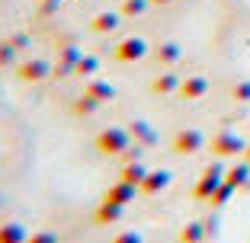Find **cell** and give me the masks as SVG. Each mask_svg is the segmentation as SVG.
I'll list each match as a JSON object with an SVG mask.
<instances>
[{
  "label": "cell",
  "instance_id": "6da1fadb",
  "mask_svg": "<svg viewBox=\"0 0 250 243\" xmlns=\"http://www.w3.org/2000/svg\"><path fill=\"white\" fill-rule=\"evenodd\" d=\"M132 144V134L125 131V128H106V131L96 134V150L106 157H116V154H125Z\"/></svg>",
  "mask_w": 250,
  "mask_h": 243
},
{
  "label": "cell",
  "instance_id": "7a4b0ae2",
  "mask_svg": "<svg viewBox=\"0 0 250 243\" xmlns=\"http://www.w3.org/2000/svg\"><path fill=\"white\" fill-rule=\"evenodd\" d=\"M16 74H20V80L39 83V80H45V77L52 74V64L45 58H29V61H22V64L16 67Z\"/></svg>",
  "mask_w": 250,
  "mask_h": 243
},
{
  "label": "cell",
  "instance_id": "3957f363",
  "mask_svg": "<svg viewBox=\"0 0 250 243\" xmlns=\"http://www.w3.org/2000/svg\"><path fill=\"white\" fill-rule=\"evenodd\" d=\"M145 55H147V42L138 38V36H128V38H122V42L116 45V58L119 61H138V58H145Z\"/></svg>",
  "mask_w": 250,
  "mask_h": 243
},
{
  "label": "cell",
  "instance_id": "277c9868",
  "mask_svg": "<svg viewBox=\"0 0 250 243\" xmlns=\"http://www.w3.org/2000/svg\"><path fill=\"white\" fill-rule=\"evenodd\" d=\"M135 189H138V186H132V183H125V179H119L116 186H109V189H106V199L116 202V205H128V202L135 199Z\"/></svg>",
  "mask_w": 250,
  "mask_h": 243
},
{
  "label": "cell",
  "instance_id": "5b68a950",
  "mask_svg": "<svg viewBox=\"0 0 250 243\" xmlns=\"http://www.w3.org/2000/svg\"><path fill=\"white\" fill-rule=\"evenodd\" d=\"M122 211H125V205H116V202L103 199V205L96 208V214H93V221L96 224H116L122 218Z\"/></svg>",
  "mask_w": 250,
  "mask_h": 243
},
{
  "label": "cell",
  "instance_id": "8992f818",
  "mask_svg": "<svg viewBox=\"0 0 250 243\" xmlns=\"http://www.w3.org/2000/svg\"><path fill=\"white\" fill-rule=\"evenodd\" d=\"M167 183H170V173H167V169H154V173H147V176H145L141 189H145L147 195H154V192L167 189Z\"/></svg>",
  "mask_w": 250,
  "mask_h": 243
},
{
  "label": "cell",
  "instance_id": "52a82bcc",
  "mask_svg": "<svg viewBox=\"0 0 250 243\" xmlns=\"http://www.w3.org/2000/svg\"><path fill=\"white\" fill-rule=\"evenodd\" d=\"M90 29H93V32H112V29H119V13H112V10L96 13L93 22H90Z\"/></svg>",
  "mask_w": 250,
  "mask_h": 243
},
{
  "label": "cell",
  "instance_id": "ba28073f",
  "mask_svg": "<svg viewBox=\"0 0 250 243\" xmlns=\"http://www.w3.org/2000/svg\"><path fill=\"white\" fill-rule=\"evenodd\" d=\"M26 240H29V234H26V227H22V224L10 221V224H3V227H0V243H26Z\"/></svg>",
  "mask_w": 250,
  "mask_h": 243
},
{
  "label": "cell",
  "instance_id": "9c48e42d",
  "mask_svg": "<svg viewBox=\"0 0 250 243\" xmlns=\"http://www.w3.org/2000/svg\"><path fill=\"white\" fill-rule=\"evenodd\" d=\"M87 93L93 96V99H100V103H109L112 96H116V87L106 83V80H90L87 83Z\"/></svg>",
  "mask_w": 250,
  "mask_h": 243
},
{
  "label": "cell",
  "instance_id": "30bf717a",
  "mask_svg": "<svg viewBox=\"0 0 250 243\" xmlns=\"http://www.w3.org/2000/svg\"><path fill=\"white\" fill-rule=\"evenodd\" d=\"M145 176H147V169L141 167L138 160H128V163H125V169H122V179H125V183H132V186H138V189H141Z\"/></svg>",
  "mask_w": 250,
  "mask_h": 243
},
{
  "label": "cell",
  "instance_id": "8fae6325",
  "mask_svg": "<svg viewBox=\"0 0 250 243\" xmlns=\"http://www.w3.org/2000/svg\"><path fill=\"white\" fill-rule=\"evenodd\" d=\"M199 144H202V134L199 131H183L177 138V150L180 154H192V150H199Z\"/></svg>",
  "mask_w": 250,
  "mask_h": 243
},
{
  "label": "cell",
  "instance_id": "7c38bea8",
  "mask_svg": "<svg viewBox=\"0 0 250 243\" xmlns=\"http://www.w3.org/2000/svg\"><path fill=\"white\" fill-rule=\"evenodd\" d=\"M96 71H100V61L93 55H81V61L74 64V74H81V77H93Z\"/></svg>",
  "mask_w": 250,
  "mask_h": 243
},
{
  "label": "cell",
  "instance_id": "4fadbf2b",
  "mask_svg": "<svg viewBox=\"0 0 250 243\" xmlns=\"http://www.w3.org/2000/svg\"><path fill=\"white\" fill-rule=\"evenodd\" d=\"M100 106H103V103H100V99H93V96H90V93H83L81 99L74 103V112H77V115H93V112L100 109Z\"/></svg>",
  "mask_w": 250,
  "mask_h": 243
},
{
  "label": "cell",
  "instance_id": "5bb4252c",
  "mask_svg": "<svg viewBox=\"0 0 250 243\" xmlns=\"http://www.w3.org/2000/svg\"><path fill=\"white\" fill-rule=\"evenodd\" d=\"M215 186H218V169H208V173H206V179L199 183L196 195H199V199H206V195H212V192H215Z\"/></svg>",
  "mask_w": 250,
  "mask_h": 243
},
{
  "label": "cell",
  "instance_id": "9a60e30c",
  "mask_svg": "<svg viewBox=\"0 0 250 243\" xmlns=\"http://www.w3.org/2000/svg\"><path fill=\"white\" fill-rule=\"evenodd\" d=\"M202 93H206V80H202V77H192V80L183 83V96H186V99H192V96H202Z\"/></svg>",
  "mask_w": 250,
  "mask_h": 243
},
{
  "label": "cell",
  "instance_id": "2e32d148",
  "mask_svg": "<svg viewBox=\"0 0 250 243\" xmlns=\"http://www.w3.org/2000/svg\"><path fill=\"white\" fill-rule=\"evenodd\" d=\"M132 134L138 141H145V144H154V131L147 128V122H135V125H132Z\"/></svg>",
  "mask_w": 250,
  "mask_h": 243
},
{
  "label": "cell",
  "instance_id": "e0dca14e",
  "mask_svg": "<svg viewBox=\"0 0 250 243\" xmlns=\"http://www.w3.org/2000/svg\"><path fill=\"white\" fill-rule=\"evenodd\" d=\"M180 240L183 243H199L202 240V224H186L183 234H180Z\"/></svg>",
  "mask_w": 250,
  "mask_h": 243
},
{
  "label": "cell",
  "instance_id": "ac0fdd59",
  "mask_svg": "<svg viewBox=\"0 0 250 243\" xmlns=\"http://www.w3.org/2000/svg\"><path fill=\"white\" fill-rule=\"evenodd\" d=\"M16 61V45L13 42H0V67H7Z\"/></svg>",
  "mask_w": 250,
  "mask_h": 243
},
{
  "label": "cell",
  "instance_id": "d6986e66",
  "mask_svg": "<svg viewBox=\"0 0 250 243\" xmlns=\"http://www.w3.org/2000/svg\"><path fill=\"white\" fill-rule=\"evenodd\" d=\"M170 90H177V77L173 74H164L154 80V93H170Z\"/></svg>",
  "mask_w": 250,
  "mask_h": 243
},
{
  "label": "cell",
  "instance_id": "ffe728a7",
  "mask_svg": "<svg viewBox=\"0 0 250 243\" xmlns=\"http://www.w3.org/2000/svg\"><path fill=\"white\" fill-rule=\"evenodd\" d=\"M145 7H147V0H125L122 13L125 16H138V13H145Z\"/></svg>",
  "mask_w": 250,
  "mask_h": 243
},
{
  "label": "cell",
  "instance_id": "44dd1931",
  "mask_svg": "<svg viewBox=\"0 0 250 243\" xmlns=\"http://www.w3.org/2000/svg\"><path fill=\"white\" fill-rule=\"evenodd\" d=\"M26 243H58V234H52V230H36V234H29Z\"/></svg>",
  "mask_w": 250,
  "mask_h": 243
},
{
  "label": "cell",
  "instance_id": "7402d4cb",
  "mask_svg": "<svg viewBox=\"0 0 250 243\" xmlns=\"http://www.w3.org/2000/svg\"><path fill=\"white\" fill-rule=\"evenodd\" d=\"M112 243H145V237H141L138 230H122V234H119Z\"/></svg>",
  "mask_w": 250,
  "mask_h": 243
},
{
  "label": "cell",
  "instance_id": "603a6c76",
  "mask_svg": "<svg viewBox=\"0 0 250 243\" xmlns=\"http://www.w3.org/2000/svg\"><path fill=\"white\" fill-rule=\"evenodd\" d=\"M157 55H161V61H177L180 58V48H177V45H164Z\"/></svg>",
  "mask_w": 250,
  "mask_h": 243
},
{
  "label": "cell",
  "instance_id": "cb8c5ba5",
  "mask_svg": "<svg viewBox=\"0 0 250 243\" xmlns=\"http://www.w3.org/2000/svg\"><path fill=\"white\" fill-rule=\"evenodd\" d=\"M231 148H234V141H231V138H218V150H221V154H228Z\"/></svg>",
  "mask_w": 250,
  "mask_h": 243
},
{
  "label": "cell",
  "instance_id": "d4e9b609",
  "mask_svg": "<svg viewBox=\"0 0 250 243\" xmlns=\"http://www.w3.org/2000/svg\"><path fill=\"white\" fill-rule=\"evenodd\" d=\"M10 42H13L16 48H26V45H29V36H13V38H10Z\"/></svg>",
  "mask_w": 250,
  "mask_h": 243
},
{
  "label": "cell",
  "instance_id": "484cf974",
  "mask_svg": "<svg viewBox=\"0 0 250 243\" xmlns=\"http://www.w3.org/2000/svg\"><path fill=\"white\" fill-rule=\"evenodd\" d=\"M157 3H167V0H157Z\"/></svg>",
  "mask_w": 250,
  "mask_h": 243
}]
</instances>
